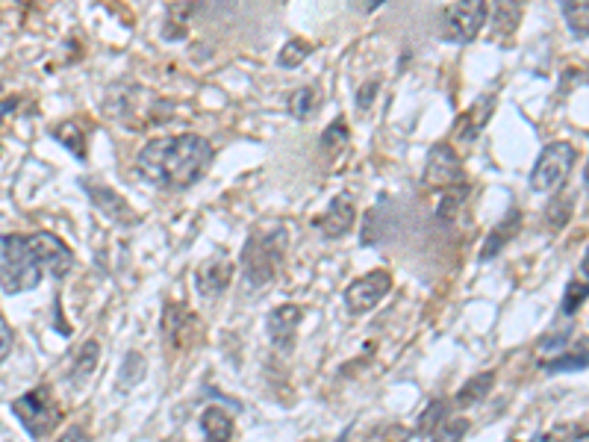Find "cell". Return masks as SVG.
I'll list each match as a JSON object with an SVG mask.
<instances>
[{
	"label": "cell",
	"instance_id": "cell-22",
	"mask_svg": "<svg viewBox=\"0 0 589 442\" xmlns=\"http://www.w3.org/2000/svg\"><path fill=\"white\" fill-rule=\"evenodd\" d=\"M492 384H495V372H483V375H475L472 381H466V387L454 395V404H457L460 410H463V407H475V404H481L483 398L489 395Z\"/></svg>",
	"mask_w": 589,
	"mask_h": 442
},
{
	"label": "cell",
	"instance_id": "cell-13",
	"mask_svg": "<svg viewBox=\"0 0 589 442\" xmlns=\"http://www.w3.org/2000/svg\"><path fill=\"white\" fill-rule=\"evenodd\" d=\"M354 221H357V204H354V198L351 195H336L327 204V210L316 219V227L322 230L327 239H339V236L351 233Z\"/></svg>",
	"mask_w": 589,
	"mask_h": 442
},
{
	"label": "cell",
	"instance_id": "cell-30",
	"mask_svg": "<svg viewBox=\"0 0 589 442\" xmlns=\"http://www.w3.org/2000/svg\"><path fill=\"white\" fill-rule=\"evenodd\" d=\"M56 442H89V434L83 431V425H71L65 434H59Z\"/></svg>",
	"mask_w": 589,
	"mask_h": 442
},
{
	"label": "cell",
	"instance_id": "cell-1",
	"mask_svg": "<svg viewBox=\"0 0 589 442\" xmlns=\"http://www.w3.org/2000/svg\"><path fill=\"white\" fill-rule=\"evenodd\" d=\"M74 266V251L54 233H6L0 236V286L6 295L36 289L45 275L65 277Z\"/></svg>",
	"mask_w": 589,
	"mask_h": 442
},
{
	"label": "cell",
	"instance_id": "cell-2",
	"mask_svg": "<svg viewBox=\"0 0 589 442\" xmlns=\"http://www.w3.org/2000/svg\"><path fill=\"white\" fill-rule=\"evenodd\" d=\"M213 157V145L201 133H177L151 139L139 151L136 168L142 180H148L151 186L165 192H183L210 171Z\"/></svg>",
	"mask_w": 589,
	"mask_h": 442
},
{
	"label": "cell",
	"instance_id": "cell-4",
	"mask_svg": "<svg viewBox=\"0 0 589 442\" xmlns=\"http://www.w3.org/2000/svg\"><path fill=\"white\" fill-rule=\"evenodd\" d=\"M12 416L21 422V428H24L33 440H45V437H51L56 428H59L62 407H59V401H56L54 389L36 387L12 401Z\"/></svg>",
	"mask_w": 589,
	"mask_h": 442
},
{
	"label": "cell",
	"instance_id": "cell-15",
	"mask_svg": "<svg viewBox=\"0 0 589 442\" xmlns=\"http://www.w3.org/2000/svg\"><path fill=\"white\" fill-rule=\"evenodd\" d=\"M492 107H495V101H492V98H486V101H478L475 107H469V110L463 112V115L457 118V124H454V139H457V142H463V145L475 142V139L483 133V127H486L489 115H492Z\"/></svg>",
	"mask_w": 589,
	"mask_h": 442
},
{
	"label": "cell",
	"instance_id": "cell-33",
	"mask_svg": "<svg viewBox=\"0 0 589 442\" xmlns=\"http://www.w3.org/2000/svg\"><path fill=\"white\" fill-rule=\"evenodd\" d=\"M584 180H587V186H589V157H587V168H584Z\"/></svg>",
	"mask_w": 589,
	"mask_h": 442
},
{
	"label": "cell",
	"instance_id": "cell-10",
	"mask_svg": "<svg viewBox=\"0 0 589 442\" xmlns=\"http://www.w3.org/2000/svg\"><path fill=\"white\" fill-rule=\"evenodd\" d=\"M162 333H165V342L174 351H183V348H189L198 339L201 322L183 304H168L165 307V316H162Z\"/></svg>",
	"mask_w": 589,
	"mask_h": 442
},
{
	"label": "cell",
	"instance_id": "cell-16",
	"mask_svg": "<svg viewBox=\"0 0 589 442\" xmlns=\"http://www.w3.org/2000/svg\"><path fill=\"white\" fill-rule=\"evenodd\" d=\"M589 298V248L584 251V260L578 266V272L572 275V280L566 283V292H563V301H560V310L563 316H575L584 301Z\"/></svg>",
	"mask_w": 589,
	"mask_h": 442
},
{
	"label": "cell",
	"instance_id": "cell-14",
	"mask_svg": "<svg viewBox=\"0 0 589 442\" xmlns=\"http://www.w3.org/2000/svg\"><path fill=\"white\" fill-rule=\"evenodd\" d=\"M519 230H522V213L519 210H513V213H507L504 219L498 221L492 230H489V236L483 239V248H481V263L486 260H492V257H498L516 236H519Z\"/></svg>",
	"mask_w": 589,
	"mask_h": 442
},
{
	"label": "cell",
	"instance_id": "cell-24",
	"mask_svg": "<svg viewBox=\"0 0 589 442\" xmlns=\"http://www.w3.org/2000/svg\"><path fill=\"white\" fill-rule=\"evenodd\" d=\"M560 12L569 24V30L578 36V39H589V0L584 3H560Z\"/></svg>",
	"mask_w": 589,
	"mask_h": 442
},
{
	"label": "cell",
	"instance_id": "cell-17",
	"mask_svg": "<svg viewBox=\"0 0 589 442\" xmlns=\"http://www.w3.org/2000/svg\"><path fill=\"white\" fill-rule=\"evenodd\" d=\"M233 416L224 410V407H207L204 416H201V434H204V442H230L233 440Z\"/></svg>",
	"mask_w": 589,
	"mask_h": 442
},
{
	"label": "cell",
	"instance_id": "cell-23",
	"mask_svg": "<svg viewBox=\"0 0 589 442\" xmlns=\"http://www.w3.org/2000/svg\"><path fill=\"white\" fill-rule=\"evenodd\" d=\"M145 372H148L145 357H142L139 351H130V354L124 357L121 369H118V389H121V392H127V389L139 387V384L145 381Z\"/></svg>",
	"mask_w": 589,
	"mask_h": 442
},
{
	"label": "cell",
	"instance_id": "cell-18",
	"mask_svg": "<svg viewBox=\"0 0 589 442\" xmlns=\"http://www.w3.org/2000/svg\"><path fill=\"white\" fill-rule=\"evenodd\" d=\"M348 142H351V133H348V124H345V118L339 115V118H333L327 127H324L322 139H319V145H322V154L327 160H339L342 157V151L348 148Z\"/></svg>",
	"mask_w": 589,
	"mask_h": 442
},
{
	"label": "cell",
	"instance_id": "cell-27",
	"mask_svg": "<svg viewBox=\"0 0 589 442\" xmlns=\"http://www.w3.org/2000/svg\"><path fill=\"white\" fill-rule=\"evenodd\" d=\"M466 434H469V419L454 416V419H445V422L433 431V440L430 442H463Z\"/></svg>",
	"mask_w": 589,
	"mask_h": 442
},
{
	"label": "cell",
	"instance_id": "cell-5",
	"mask_svg": "<svg viewBox=\"0 0 589 442\" xmlns=\"http://www.w3.org/2000/svg\"><path fill=\"white\" fill-rule=\"evenodd\" d=\"M578 160L575 145L569 142H548L542 148V154L536 157L534 168H531V189L536 195H554L563 189V183L569 180L572 168Z\"/></svg>",
	"mask_w": 589,
	"mask_h": 442
},
{
	"label": "cell",
	"instance_id": "cell-20",
	"mask_svg": "<svg viewBox=\"0 0 589 442\" xmlns=\"http://www.w3.org/2000/svg\"><path fill=\"white\" fill-rule=\"evenodd\" d=\"M98 360H101V345H98L95 339L83 342V348H80L77 357H74V366H71L68 378H71L74 384H86V381L92 378V372L98 369Z\"/></svg>",
	"mask_w": 589,
	"mask_h": 442
},
{
	"label": "cell",
	"instance_id": "cell-21",
	"mask_svg": "<svg viewBox=\"0 0 589 442\" xmlns=\"http://www.w3.org/2000/svg\"><path fill=\"white\" fill-rule=\"evenodd\" d=\"M522 21V6L519 3H498L492 15V39L504 42L516 33V24Z\"/></svg>",
	"mask_w": 589,
	"mask_h": 442
},
{
	"label": "cell",
	"instance_id": "cell-8",
	"mask_svg": "<svg viewBox=\"0 0 589 442\" xmlns=\"http://www.w3.org/2000/svg\"><path fill=\"white\" fill-rule=\"evenodd\" d=\"M392 289V275L383 272V269H375V272H366V275L354 277L345 289V307L354 313V316H363V313H372L377 304L389 295Z\"/></svg>",
	"mask_w": 589,
	"mask_h": 442
},
{
	"label": "cell",
	"instance_id": "cell-28",
	"mask_svg": "<svg viewBox=\"0 0 589 442\" xmlns=\"http://www.w3.org/2000/svg\"><path fill=\"white\" fill-rule=\"evenodd\" d=\"M445 422V401H430V407L419 419V434H433Z\"/></svg>",
	"mask_w": 589,
	"mask_h": 442
},
{
	"label": "cell",
	"instance_id": "cell-32",
	"mask_svg": "<svg viewBox=\"0 0 589 442\" xmlns=\"http://www.w3.org/2000/svg\"><path fill=\"white\" fill-rule=\"evenodd\" d=\"M15 110V101H3L0 104V121H3V112H12Z\"/></svg>",
	"mask_w": 589,
	"mask_h": 442
},
{
	"label": "cell",
	"instance_id": "cell-9",
	"mask_svg": "<svg viewBox=\"0 0 589 442\" xmlns=\"http://www.w3.org/2000/svg\"><path fill=\"white\" fill-rule=\"evenodd\" d=\"M83 189H86V195H89V201L107 216L109 221H115V224H121V227H133V224H139V216H136V210L112 189V186H104V183H92V180H83Z\"/></svg>",
	"mask_w": 589,
	"mask_h": 442
},
{
	"label": "cell",
	"instance_id": "cell-3",
	"mask_svg": "<svg viewBox=\"0 0 589 442\" xmlns=\"http://www.w3.org/2000/svg\"><path fill=\"white\" fill-rule=\"evenodd\" d=\"M286 251H289V230L286 224L274 221L254 227L245 248H242V272L245 283L251 289H263L274 277L280 275L283 263H286Z\"/></svg>",
	"mask_w": 589,
	"mask_h": 442
},
{
	"label": "cell",
	"instance_id": "cell-6",
	"mask_svg": "<svg viewBox=\"0 0 589 442\" xmlns=\"http://www.w3.org/2000/svg\"><path fill=\"white\" fill-rule=\"evenodd\" d=\"M489 9L481 0H466V3H451L442 12V24H445V39L457 42V45H469L481 36L486 27Z\"/></svg>",
	"mask_w": 589,
	"mask_h": 442
},
{
	"label": "cell",
	"instance_id": "cell-7",
	"mask_svg": "<svg viewBox=\"0 0 589 442\" xmlns=\"http://www.w3.org/2000/svg\"><path fill=\"white\" fill-rule=\"evenodd\" d=\"M422 180H425V186H430V189H442V192H451V189L466 186L463 163H460V154L454 151V145L439 142V145L430 148Z\"/></svg>",
	"mask_w": 589,
	"mask_h": 442
},
{
	"label": "cell",
	"instance_id": "cell-19",
	"mask_svg": "<svg viewBox=\"0 0 589 442\" xmlns=\"http://www.w3.org/2000/svg\"><path fill=\"white\" fill-rule=\"evenodd\" d=\"M322 110V92L316 86H301L289 95V115L295 121H310Z\"/></svg>",
	"mask_w": 589,
	"mask_h": 442
},
{
	"label": "cell",
	"instance_id": "cell-26",
	"mask_svg": "<svg viewBox=\"0 0 589 442\" xmlns=\"http://www.w3.org/2000/svg\"><path fill=\"white\" fill-rule=\"evenodd\" d=\"M589 366V351H566V354H557L554 360L545 363L548 372H581Z\"/></svg>",
	"mask_w": 589,
	"mask_h": 442
},
{
	"label": "cell",
	"instance_id": "cell-12",
	"mask_svg": "<svg viewBox=\"0 0 589 442\" xmlns=\"http://www.w3.org/2000/svg\"><path fill=\"white\" fill-rule=\"evenodd\" d=\"M304 319V310L298 304H280L277 310H271L268 316V339L277 351H292L298 325Z\"/></svg>",
	"mask_w": 589,
	"mask_h": 442
},
{
	"label": "cell",
	"instance_id": "cell-25",
	"mask_svg": "<svg viewBox=\"0 0 589 442\" xmlns=\"http://www.w3.org/2000/svg\"><path fill=\"white\" fill-rule=\"evenodd\" d=\"M310 54H313V45L307 42V39H289L286 45H283V51L277 54V62L283 65V68H298L304 59H310Z\"/></svg>",
	"mask_w": 589,
	"mask_h": 442
},
{
	"label": "cell",
	"instance_id": "cell-31",
	"mask_svg": "<svg viewBox=\"0 0 589 442\" xmlns=\"http://www.w3.org/2000/svg\"><path fill=\"white\" fill-rule=\"evenodd\" d=\"M375 92H377V83H369V89L363 86V89H360V95H357V107H360V110H369V107H372V95H375Z\"/></svg>",
	"mask_w": 589,
	"mask_h": 442
},
{
	"label": "cell",
	"instance_id": "cell-11",
	"mask_svg": "<svg viewBox=\"0 0 589 442\" xmlns=\"http://www.w3.org/2000/svg\"><path fill=\"white\" fill-rule=\"evenodd\" d=\"M233 272H236L233 260H230L227 254H215V257L204 260V263L198 266V272H195V286H198V292H201L204 298H218V295L230 286Z\"/></svg>",
	"mask_w": 589,
	"mask_h": 442
},
{
	"label": "cell",
	"instance_id": "cell-29",
	"mask_svg": "<svg viewBox=\"0 0 589 442\" xmlns=\"http://www.w3.org/2000/svg\"><path fill=\"white\" fill-rule=\"evenodd\" d=\"M12 342H15V331H12V325L6 322V316L0 313V363L9 357V351H12Z\"/></svg>",
	"mask_w": 589,
	"mask_h": 442
}]
</instances>
